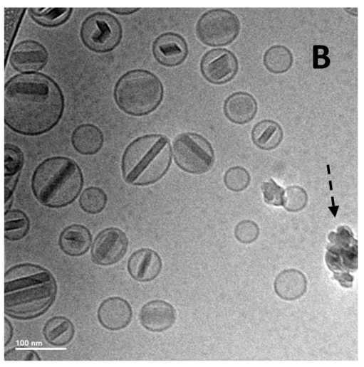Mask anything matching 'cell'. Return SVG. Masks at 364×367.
I'll use <instances>...</instances> for the list:
<instances>
[{"label": "cell", "mask_w": 364, "mask_h": 367, "mask_svg": "<svg viewBox=\"0 0 364 367\" xmlns=\"http://www.w3.org/2000/svg\"><path fill=\"white\" fill-rule=\"evenodd\" d=\"M284 131L281 126L273 119H264L256 122L251 131L254 144L261 150L271 151L281 142Z\"/></svg>", "instance_id": "obj_19"}, {"label": "cell", "mask_w": 364, "mask_h": 367, "mask_svg": "<svg viewBox=\"0 0 364 367\" xmlns=\"http://www.w3.org/2000/svg\"><path fill=\"white\" fill-rule=\"evenodd\" d=\"M162 260L159 255L149 248H142L134 252L128 261V271L138 282H150L155 279L162 269Z\"/></svg>", "instance_id": "obj_16"}, {"label": "cell", "mask_w": 364, "mask_h": 367, "mask_svg": "<svg viewBox=\"0 0 364 367\" xmlns=\"http://www.w3.org/2000/svg\"><path fill=\"white\" fill-rule=\"evenodd\" d=\"M24 161V153L19 147L13 144H5L4 176H14L20 173Z\"/></svg>", "instance_id": "obj_29"}, {"label": "cell", "mask_w": 364, "mask_h": 367, "mask_svg": "<svg viewBox=\"0 0 364 367\" xmlns=\"http://www.w3.org/2000/svg\"><path fill=\"white\" fill-rule=\"evenodd\" d=\"M239 69V60L231 50L224 48L207 51L200 61L203 77L210 83L224 85L232 81Z\"/></svg>", "instance_id": "obj_9"}, {"label": "cell", "mask_w": 364, "mask_h": 367, "mask_svg": "<svg viewBox=\"0 0 364 367\" xmlns=\"http://www.w3.org/2000/svg\"><path fill=\"white\" fill-rule=\"evenodd\" d=\"M31 18L43 27H56L62 25L71 15V8H29Z\"/></svg>", "instance_id": "obj_24"}, {"label": "cell", "mask_w": 364, "mask_h": 367, "mask_svg": "<svg viewBox=\"0 0 364 367\" xmlns=\"http://www.w3.org/2000/svg\"><path fill=\"white\" fill-rule=\"evenodd\" d=\"M80 35L88 48L96 53H106L119 44L123 30L120 23L114 16L105 12H96L83 21Z\"/></svg>", "instance_id": "obj_8"}, {"label": "cell", "mask_w": 364, "mask_h": 367, "mask_svg": "<svg viewBox=\"0 0 364 367\" xmlns=\"http://www.w3.org/2000/svg\"><path fill=\"white\" fill-rule=\"evenodd\" d=\"M345 11H346L349 14L352 16H358V9L357 8H345Z\"/></svg>", "instance_id": "obj_37"}, {"label": "cell", "mask_w": 364, "mask_h": 367, "mask_svg": "<svg viewBox=\"0 0 364 367\" xmlns=\"http://www.w3.org/2000/svg\"><path fill=\"white\" fill-rule=\"evenodd\" d=\"M75 334V327L70 319L55 316L48 319L43 327L45 340L55 346H63L70 343Z\"/></svg>", "instance_id": "obj_21"}, {"label": "cell", "mask_w": 364, "mask_h": 367, "mask_svg": "<svg viewBox=\"0 0 364 367\" xmlns=\"http://www.w3.org/2000/svg\"><path fill=\"white\" fill-rule=\"evenodd\" d=\"M20 173L11 176H5V192L4 200L5 202L12 198V193L14 191Z\"/></svg>", "instance_id": "obj_34"}, {"label": "cell", "mask_w": 364, "mask_h": 367, "mask_svg": "<svg viewBox=\"0 0 364 367\" xmlns=\"http://www.w3.org/2000/svg\"><path fill=\"white\" fill-rule=\"evenodd\" d=\"M329 50L327 46L315 45L313 47V68L323 69L329 66L331 60L328 57Z\"/></svg>", "instance_id": "obj_33"}, {"label": "cell", "mask_w": 364, "mask_h": 367, "mask_svg": "<svg viewBox=\"0 0 364 367\" xmlns=\"http://www.w3.org/2000/svg\"><path fill=\"white\" fill-rule=\"evenodd\" d=\"M83 175L78 165L64 156H52L35 169L31 188L36 198L43 206L58 208L71 203L83 186Z\"/></svg>", "instance_id": "obj_3"}, {"label": "cell", "mask_w": 364, "mask_h": 367, "mask_svg": "<svg viewBox=\"0 0 364 367\" xmlns=\"http://www.w3.org/2000/svg\"><path fill=\"white\" fill-rule=\"evenodd\" d=\"M307 203L308 194L303 187L293 185L286 188L282 206L287 211L298 212L306 207Z\"/></svg>", "instance_id": "obj_28"}, {"label": "cell", "mask_w": 364, "mask_h": 367, "mask_svg": "<svg viewBox=\"0 0 364 367\" xmlns=\"http://www.w3.org/2000/svg\"><path fill=\"white\" fill-rule=\"evenodd\" d=\"M30 221L24 212L10 209L4 214V238L9 241L23 239L28 233Z\"/></svg>", "instance_id": "obj_23"}, {"label": "cell", "mask_w": 364, "mask_h": 367, "mask_svg": "<svg viewBox=\"0 0 364 367\" xmlns=\"http://www.w3.org/2000/svg\"><path fill=\"white\" fill-rule=\"evenodd\" d=\"M5 361H41L38 353L33 350L24 348H12L5 351Z\"/></svg>", "instance_id": "obj_32"}, {"label": "cell", "mask_w": 364, "mask_h": 367, "mask_svg": "<svg viewBox=\"0 0 364 367\" xmlns=\"http://www.w3.org/2000/svg\"><path fill=\"white\" fill-rule=\"evenodd\" d=\"M171 163L167 138L147 134L137 138L124 151L122 171L125 180L134 185H148L160 179Z\"/></svg>", "instance_id": "obj_4"}, {"label": "cell", "mask_w": 364, "mask_h": 367, "mask_svg": "<svg viewBox=\"0 0 364 367\" xmlns=\"http://www.w3.org/2000/svg\"><path fill=\"white\" fill-rule=\"evenodd\" d=\"M63 110V92L47 75L20 73L5 83L4 123L18 134L38 136L49 132Z\"/></svg>", "instance_id": "obj_1"}, {"label": "cell", "mask_w": 364, "mask_h": 367, "mask_svg": "<svg viewBox=\"0 0 364 367\" xmlns=\"http://www.w3.org/2000/svg\"><path fill=\"white\" fill-rule=\"evenodd\" d=\"M57 292L46 268L31 262L14 265L4 273V313L20 320L37 318L52 306Z\"/></svg>", "instance_id": "obj_2"}, {"label": "cell", "mask_w": 364, "mask_h": 367, "mask_svg": "<svg viewBox=\"0 0 364 367\" xmlns=\"http://www.w3.org/2000/svg\"><path fill=\"white\" fill-rule=\"evenodd\" d=\"M264 202L274 206H282L285 189L273 179L264 181L261 186Z\"/></svg>", "instance_id": "obj_30"}, {"label": "cell", "mask_w": 364, "mask_h": 367, "mask_svg": "<svg viewBox=\"0 0 364 367\" xmlns=\"http://www.w3.org/2000/svg\"><path fill=\"white\" fill-rule=\"evenodd\" d=\"M8 59L13 68L20 73H39L48 63V52L41 43L27 39L11 49Z\"/></svg>", "instance_id": "obj_11"}, {"label": "cell", "mask_w": 364, "mask_h": 367, "mask_svg": "<svg viewBox=\"0 0 364 367\" xmlns=\"http://www.w3.org/2000/svg\"><path fill=\"white\" fill-rule=\"evenodd\" d=\"M293 63V55L286 46L276 44L267 48L263 55L265 68L273 74H282L288 71Z\"/></svg>", "instance_id": "obj_22"}, {"label": "cell", "mask_w": 364, "mask_h": 367, "mask_svg": "<svg viewBox=\"0 0 364 367\" xmlns=\"http://www.w3.org/2000/svg\"><path fill=\"white\" fill-rule=\"evenodd\" d=\"M128 239L125 233L117 228L102 230L94 240L91 256L98 265L107 266L118 262L126 253Z\"/></svg>", "instance_id": "obj_10"}, {"label": "cell", "mask_w": 364, "mask_h": 367, "mask_svg": "<svg viewBox=\"0 0 364 367\" xmlns=\"http://www.w3.org/2000/svg\"><path fill=\"white\" fill-rule=\"evenodd\" d=\"M241 30L239 17L225 9H212L204 13L196 26L199 41L211 47L225 46L237 38Z\"/></svg>", "instance_id": "obj_6"}, {"label": "cell", "mask_w": 364, "mask_h": 367, "mask_svg": "<svg viewBox=\"0 0 364 367\" xmlns=\"http://www.w3.org/2000/svg\"><path fill=\"white\" fill-rule=\"evenodd\" d=\"M109 11L121 15H126L135 13L138 11L139 9L137 8H112L108 9Z\"/></svg>", "instance_id": "obj_36"}, {"label": "cell", "mask_w": 364, "mask_h": 367, "mask_svg": "<svg viewBox=\"0 0 364 367\" xmlns=\"http://www.w3.org/2000/svg\"><path fill=\"white\" fill-rule=\"evenodd\" d=\"M172 151L177 164L189 173H205L214 162V152L210 142L197 133L178 135L173 142Z\"/></svg>", "instance_id": "obj_7"}, {"label": "cell", "mask_w": 364, "mask_h": 367, "mask_svg": "<svg viewBox=\"0 0 364 367\" xmlns=\"http://www.w3.org/2000/svg\"><path fill=\"white\" fill-rule=\"evenodd\" d=\"M71 142L74 149L80 154L91 155L100 149L103 143V135L96 126L83 124L73 130Z\"/></svg>", "instance_id": "obj_20"}, {"label": "cell", "mask_w": 364, "mask_h": 367, "mask_svg": "<svg viewBox=\"0 0 364 367\" xmlns=\"http://www.w3.org/2000/svg\"><path fill=\"white\" fill-rule=\"evenodd\" d=\"M91 234L85 226L73 224L65 228L60 234L58 245L61 250L69 256L85 254L91 244Z\"/></svg>", "instance_id": "obj_18"}, {"label": "cell", "mask_w": 364, "mask_h": 367, "mask_svg": "<svg viewBox=\"0 0 364 367\" xmlns=\"http://www.w3.org/2000/svg\"><path fill=\"white\" fill-rule=\"evenodd\" d=\"M132 317L130 304L119 297H112L104 300L98 310L100 324L111 331L125 328L131 321Z\"/></svg>", "instance_id": "obj_14"}, {"label": "cell", "mask_w": 364, "mask_h": 367, "mask_svg": "<svg viewBox=\"0 0 364 367\" xmlns=\"http://www.w3.org/2000/svg\"><path fill=\"white\" fill-rule=\"evenodd\" d=\"M4 347H6L11 341L14 334L12 324L6 317L4 318Z\"/></svg>", "instance_id": "obj_35"}, {"label": "cell", "mask_w": 364, "mask_h": 367, "mask_svg": "<svg viewBox=\"0 0 364 367\" xmlns=\"http://www.w3.org/2000/svg\"><path fill=\"white\" fill-rule=\"evenodd\" d=\"M152 52L156 60L167 67L180 65L188 54L185 40L175 33H165L160 35L154 41Z\"/></svg>", "instance_id": "obj_12"}, {"label": "cell", "mask_w": 364, "mask_h": 367, "mask_svg": "<svg viewBox=\"0 0 364 367\" xmlns=\"http://www.w3.org/2000/svg\"><path fill=\"white\" fill-rule=\"evenodd\" d=\"M251 176L243 166H234L229 168L224 175L226 187L232 191L239 192L245 190L249 185Z\"/></svg>", "instance_id": "obj_27"}, {"label": "cell", "mask_w": 364, "mask_h": 367, "mask_svg": "<svg viewBox=\"0 0 364 367\" xmlns=\"http://www.w3.org/2000/svg\"><path fill=\"white\" fill-rule=\"evenodd\" d=\"M308 282L305 275L295 268L284 270L276 277L274 289L282 299L293 301L301 298L307 290Z\"/></svg>", "instance_id": "obj_17"}, {"label": "cell", "mask_w": 364, "mask_h": 367, "mask_svg": "<svg viewBox=\"0 0 364 367\" xmlns=\"http://www.w3.org/2000/svg\"><path fill=\"white\" fill-rule=\"evenodd\" d=\"M223 111L225 117L236 124H245L251 122L258 111V104L254 97L245 91H236L224 100Z\"/></svg>", "instance_id": "obj_15"}, {"label": "cell", "mask_w": 364, "mask_h": 367, "mask_svg": "<svg viewBox=\"0 0 364 367\" xmlns=\"http://www.w3.org/2000/svg\"><path fill=\"white\" fill-rule=\"evenodd\" d=\"M236 239L244 244L254 242L259 235L258 225L251 220H243L239 222L234 228Z\"/></svg>", "instance_id": "obj_31"}, {"label": "cell", "mask_w": 364, "mask_h": 367, "mask_svg": "<svg viewBox=\"0 0 364 367\" xmlns=\"http://www.w3.org/2000/svg\"><path fill=\"white\" fill-rule=\"evenodd\" d=\"M27 9L4 8V64L9 55L10 50L19 27Z\"/></svg>", "instance_id": "obj_25"}, {"label": "cell", "mask_w": 364, "mask_h": 367, "mask_svg": "<svg viewBox=\"0 0 364 367\" xmlns=\"http://www.w3.org/2000/svg\"><path fill=\"white\" fill-rule=\"evenodd\" d=\"M140 324L153 332H162L170 328L176 320L173 306L163 300H152L142 306L140 311Z\"/></svg>", "instance_id": "obj_13"}, {"label": "cell", "mask_w": 364, "mask_h": 367, "mask_svg": "<svg viewBox=\"0 0 364 367\" xmlns=\"http://www.w3.org/2000/svg\"><path fill=\"white\" fill-rule=\"evenodd\" d=\"M107 196L105 192L98 187H88L81 193L79 204L86 213L95 214L105 207Z\"/></svg>", "instance_id": "obj_26"}, {"label": "cell", "mask_w": 364, "mask_h": 367, "mask_svg": "<svg viewBox=\"0 0 364 367\" xmlns=\"http://www.w3.org/2000/svg\"><path fill=\"white\" fill-rule=\"evenodd\" d=\"M114 97L118 107L125 112L145 115L155 110L163 97L160 79L150 71L136 69L122 75L115 85Z\"/></svg>", "instance_id": "obj_5"}]
</instances>
